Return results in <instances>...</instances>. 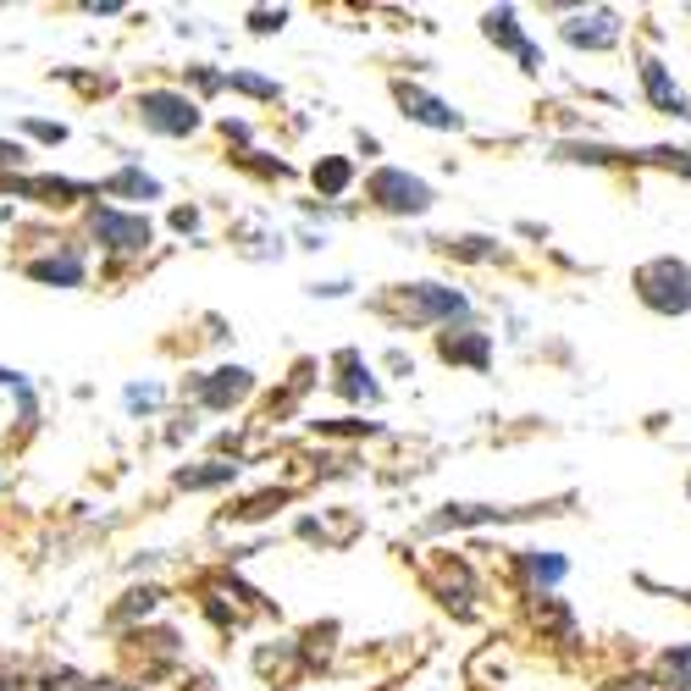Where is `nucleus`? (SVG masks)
<instances>
[{"instance_id":"nucleus-1","label":"nucleus","mask_w":691,"mask_h":691,"mask_svg":"<svg viewBox=\"0 0 691 691\" xmlns=\"http://www.w3.org/2000/svg\"><path fill=\"white\" fill-rule=\"evenodd\" d=\"M139 117H144V128L171 133V139H183V133L200 128V106H194L189 95H171V90H150V95H139Z\"/></svg>"},{"instance_id":"nucleus-2","label":"nucleus","mask_w":691,"mask_h":691,"mask_svg":"<svg viewBox=\"0 0 691 691\" xmlns=\"http://www.w3.org/2000/svg\"><path fill=\"white\" fill-rule=\"evenodd\" d=\"M636 288L653 310H691V272L675 266V261H658V266H642L636 272Z\"/></svg>"},{"instance_id":"nucleus-3","label":"nucleus","mask_w":691,"mask_h":691,"mask_svg":"<svg viewBox=\"0 0 691 691\" xmlns=\"http://www.w3.org/2000/svg\"><path fill=\"white\" fill-rule=\"evenodd\" d=\"M371 200H377L382 211H398V216L431 211V189H426L420 178H409V171H393V166L371 178Z\"/></svg>"},{"instance_id":"nucleus-4","label":"nucleus","mask_w":691,"mask_h":691,"mask_svg":"<svg viewBox=\"0 0 691 691\" xmlns=\"http://www.w3.org/2000/svg\"><path fill=\"white\" fill-rule=\"evenodd\" d=\"M95 238L106 243V249H122V254H133V249H144L150 243V222L144 216H122V211H95Z\"/></svg>"},{"instance_id":"nucleus-5","label":"nucleus","mask_w":691,"mask_h":691,"mask_svg":"<svg viewBox=\"0 0 691 691\" xmlns=\"http://www.w3.org/2000/svg\"><path fill=\"white\" fill-rule=\"evenodd\" d=\"M642 83H647V100L658 106V111H669V117H686L691 122V100L675 90V83H669V72H664V61H642Z\"/></svg>"},{"instance_id":"nucleus-6","label":"nucleus","mask_w":691,"mask_h":691,"mask_svg":"<svg viewBox=\"0 0 691 691\" xmlns=\"http://www.w3.org/2000/svg\"><path fill=\"white\" fill-rule=\"evenodd\" d=\"M398 100H404V117H415V122H426V128H460V111H449L443 100L409 90V83H398Z\"/></svg>"},{"instance_id":"nucleus-7","label":"nucleus","mask_w":691,"mask_h":691,"mask_svg":"<svg viewBox=\"0 0 691 691\" xmlns=\"http://www.w3.org/2000/svg\"><path fill=\"white\" fill-rule=\"evenodd\" d=\"M249 388H254V377L233 366V371H211V382H200L194 393H200L205 404H216V409H227V404H238V398H243Z\"/></svg>"},{"instance_id":"nucleus-8","label":"nucleus","mask_w":691,"mask_h":691,"mask_svg":"<svg viewBox=\"0 0 691 691\" xmlns=\"http://www.w3.org/2000/svg\"><path fill=\"white\" fill-rule=\"evenodd\" d=\"M415 315H465V299L454 288H438V283H420L415 299H409Z\"/></svg>"},{"instance_id":"nucleus-9","label":"nucleus","mask_w":691,"mask_h":691,"mask_svg":"<svg viewBox=\"0 0 691 691\" xmlns=\"http://www.w3.org/2000/svg\"><path fill=\"white\" fill-rule=\"evenodd\" d=\"M28 277H39V283H61V288H78V283H83V261H78V254H50V261H34V266H28Z\"/></svg>"},{"instance_id":"nucleus-10","label":"nucleus","mask_w":691,"mask_h":691,"mask_svg":"<svg viewBox=\"0 0 691 691\" xmlns=\"http://www.w3.org/2000/svg\"><path fill=\"white\" fill-rule=\"evenodd\" d=\"M592 28H581V23H564V39H575V45H615L620 39V23H615V12H597V17H586Z\"/></svg>"},{"instance_id":"nucleus-11","label":"nucleus","mask_w":691,"mask_h":691,"mask_svg":"<svg viewBox=\"0 0 691 691\" xmlns=\"http://www.w3.org/2000/svg\"><path fill=\"white\" fill-rule=\"evenodd\" d=\"M481 28H487V39H498V45H509L514 56H521L532 39H521V28H514V12H487L481 17Z\"/></svg>"},{"instance_id":"nucleus-12","label":"nucleus","mask_w":691,"mask_h":691,"mask_svg":"<svg viewBox=\"0 0 691 691\" xmlns=\"http://www.w3.org/2000/svg\"><path fill=\"white\" fill-rule=\"evenodd\" d=\"M106 194H133V200H155V194H160V183H155V178H144V171H117V178L106 183Z\"/></svg>"},{"instance_id":"nucleus-13","label":"nucleus","mask_w":691,"mask_h":691,"mask_svg":"<svg viewBox=\"0 0 691 691\" xmlns=\"http://www.w3.org/2000/svg\"><path fill=\"white\" fill-rule=\"evenodd\" d=\"M443 360H470V366H487V337H443Z\"/></svg>"},{"instance_id":"nucleus-14","label":"nucleus","mask_w":691,"mask_h":691,"mask_svg":"<svg viewBox=\"0 0 691 691\" xmlns=\"http://www.w3.org/2000/svg\"><path fill=\"white\" fill-rule=\"evenodd\" d=\"M349 178H355L349 160H321V166H315V189H321V194H343V189H349Z\"/></svg>"},{"instance_id":"nucleus-15","label":"nucleus","mask_w":691,"mask_h":691,"mask_svg":"<svg viewBox=\"0 0 691 691\" xmlns=\"http://www.w3.org/2000/svg\"><path fill=\"white\" fill-rule=\"evenodd\" d=\"M233 476H238V465L211 460L205 470H178V487H216V481H233Z\"/></svg>"},{"instance_id":"nucleus-16","label":"nucleus","mask_w":691,"mask_h":691,"mask_svg":"<svg viewBox=\"0 0 691 691\" xmlns=\"http://www.w3.org/2000/svg\"><path fill=\"white\" fill-rule=\"evenodd\" d=\"M664 680H669V691H691V647L664 658Z\"/></svg>"},{"instance_id":"nucleus-17","label":"nucleus","mask_w":691,"mask_h":691,"mask_svg":"<svg viewBox=\"0 0 691 691\" xmlns=\"http://www.w3.org/2000/svg\"><path fill=\"white\" fill-rule=\"evenodd\" d=\"M283 23H288V12H254V17H249L254 34H272V28H283Z\"/></svg>"},{"instance_id":"nucleus-18","label":"nucleus","mask_w":691,"mask_h":691,"mask_svg":"<svg viewBox=\"0 0 691 691\" xmlns=\"http://www.w3.org/2000/svg\"><path fill=\"white\" fill-rule=\"evenodd\" d=\"M28 133H39V139H50V144H61V139H67V128H61V122H56V128H50V122H28Z\"/></svg>"},{"instance_id":"nucleus-19","label":"nucleus","mask_w":691,"mask_h":691,"mask_svg":"<svg viewBox=\"0 0 691 691\" xmlns=\"http://www.w3.org/2000/svg\"><path fill=\"white\" fill-rule=\"evenodd\" d=\"M155 398H160V393H155V388H128V404H133V409H139V404H144V409H150V404H155Z\"/></svg>"},{"instance_id":"nucleus-20","label":"nucleus","mask_w":691,"mask_h":691,"mask_svg":"<svg viewBox=\"0 0 691 691\" xmlns=\"http://www.w3.org/2000/svg\"><path fill=\"white\" fill-rule=\"evenodd\" d=\"M7 160H23V144H0V166Z\"/></svg>"},{"instance_id":"nucleus-21","label":"nucleus","mask_w":691,"mask_h":691,"mask_svg":"<svg viewBox=\"0 0 691 691\" xmlns=\"http://www.w3.org/2000/svg\"><path fill=\"white\" fill-rule=\"evenodd\" d=\"M0 382H17V371H0Z\"/></svg>"},{"instance_id":"nucleus-22","label":"nucleus","mask_w":691,"mask_h":691,"mask_svg":"<svg viewBox=\"0 0 691 691\" xmlns=\"http://www.w3.org/2000/svg\"><path fill=\"white\" fill-rule=\"evenodd\" d=\"M90 691H117V686H111V680H106V686H90Z\"/></svg>"},{"instance_id":"nucleus-23","label":"nucleus","mask_w":691,"mask_h":691,"mask_svg":"<svg viewBox=\"0 0 691 691\" xmlns=\"http://www.w3.org/2000/svg\"><path fill=\"white\" fill-rule=\"evenodd\" d=\"M0 691H12V686H7V680H0Z\"/></svg>"}]
</instances>
